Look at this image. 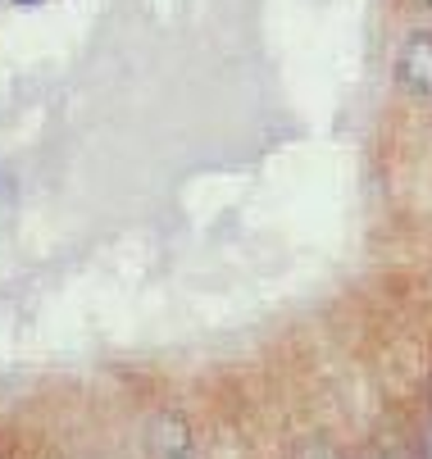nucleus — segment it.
Masks as SVG:
<instances>
[{"instance_id": "f257e3e1", "label": "nucleus", "mask_w": 432, "mask_h": 459, "mask_svg": "<svg viewBox=\"0 0 432 459\" xmlns=\"http://www.w3.org/2000/svg\"><path fill=\"white\" fill-rule=\"evenodd\" d=\"M396 78L410 91L432 100V37L428 32H414V37L401 41V50H396Z\"/></svg>"}, {"instance_id": "f03ea898", "label": "nucleus", "mask_w": 432, "mask_h": 459, "mask_svg": "<svg viewBox=\"0 0 432 459\" xmlns=\"http://www.w3.org/2000/svg\"><path fill=\"white\" fill-rule=\"evenodd\" d=\"M310 459H333V455H324V450H319V455H310Z\"/></svg>"}]
</instances>
